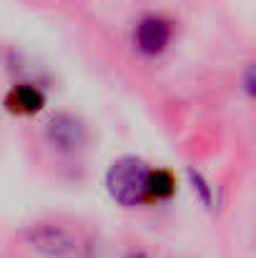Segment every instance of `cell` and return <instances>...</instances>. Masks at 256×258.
I'll list each match as a JSON object with an SVG mask.
<instances>
[{"instance_id": "3", "label": "cell", "mask_w": 256, "mask_h": 258, "mask_svg": "<svg viewBox=\"0 0 256 258\" xmlns=\"http://www.w3.org/2000/svg\"><path fill=\"white\" fill-rule=\"evenodd\" d=\"M48 141L58 148V151H76L81 148L85 141V128L81 120H76L73 115H56L48 125Z\"/></svg>"}, {"instance_id": "7", "label": "cell", "mask_w": 256, "mask_h": 258, "mask_svg": "<svg viewBox=\"0 0 256 258\" xmlns=\"http://www.w3.org/2000/svg\"><path fill=\"white\" fill-rule=\"evenodd\" d=\"M128 258H148V256H143V253H131Z\"/></svg>"}, {"instance_id": "4", "label": "cell", "mask_w": 256, "mask_h": 258, "mask_svg": "<svg viewBox=\"0 0 256 258\" xmlns=\"http://www.w3.org/2000/svg\"><path fill=\"white\" fill-rule=\"evenodd\" d=\"M171 38V28L164 18H143L138 30H136V43L143 53L156 55L169 45Z\"/></svg>"}, {"instance_id": "2", "label": "cell", "mask_w": 256, "mask_h": 258, "mask_svg": "<svg viewBox=\"0 0 256 258\" xmlns=\"http://www.w3.org/2000/svg\"><path fill=\"white\" fill-rule=\"evenodd\" d=\"M28 241H30L33 248H38V251H43L48 256H58V258L71 256L78 248L76 238L68 231L58 228V226H38V228H33L28 233Z\"/></svg>"}, {"instance_id": "6", "label": "cell", "mask_w": 256, "mask_h": 258, "mask_svg": "<svg viewBox=\"0 0 256 258\" xmlns=\"http://www.w3.org/2000/svg\"><path fill=\"white\" fill-rule=\"evenodd\" d=\"M176 190V180L169 171H148V185H146V196L151 198H169Z\"/></svg>"}, {"instance_id": "5", "label": "cell", "mask_w": 256, "mask_h": 258, "mask_svg": "<svg viewBox=\"0 0 256 258\" xmlns=\"http://www.w3.org/2000/svg\"><path fill=\"white\" fill-rule=\"evenodd\" d=\"M5 103H8V108H10L13 113L30 115V113H38V110L43 108L45 98H43V93L35 86L23 83V86H15L8 93V100H5Z\"/></svg>"}, {"instance_id": "1", "label": "cell", "mask_w": 256, "mask_h": 258, "mask_svg": "<svg viewBox=\"0 0 256 258\" xmlns=\"http://www.w3.org/2000/svg\"><path fill=\"white\" fill-rule=\"evenodd\" d=\"M106 185H108V193L113 196V201H118L121 206H138L146 198L148 168L141 158H133V156L118 158L108 168Z\"/></svg>"}]
</instances>
